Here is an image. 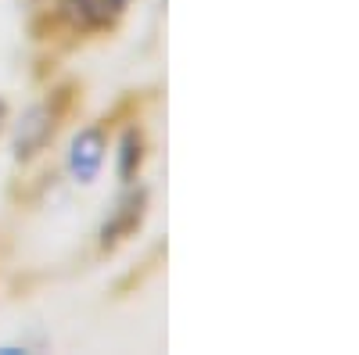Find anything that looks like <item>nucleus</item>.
<instances>
[{"label": "nucleus", "instance_id": "nucleus-4", "mask_svg": "<svg viewBox=\"0 0 359 355\" xmlns=\"http://www.w3.org/2000/svg\"><path fill=\"white\" fill-rule=\"evenodd\" d=\"M140 212H144V194H126L123 201H118V209H115V216L104 223V244L108 241H118V237H126L137 223H140Z\"/></svg>", "mask_w": 359, "mask_h": 355}, {"label": "nucleus", "instance_id": "nucleus-6", "mask_svg": "<svg viewBox=\"0 0 359 355\" xmlns=\"http://www.w3.org/2000/svg\"><path fill=\"white\" fill-rule=\"evenodd\" d=\"M4 118H8V108H4V101H0V126H4Z\"/></svg>", "mask_w": 359, "mask_h": 355}, {"label": "nucleus", "instance_id": "nucleus-1", "mask_svg": "<svg viewBox=\"0 0 359 355\" xmlns=\"http://www.w3.org/2000/svg\"><path fill=\"white\" fill-rule=\"evenodd\" d=\"M104 151H108V140L97 126L79 130L69 144V172L76 183H94L97 172L104 165Z\"/></svg>", "mask_w": 359, "mask_h": 355}, {"label": "nucleus", "instance_id": "nucleus-5", "mask_svg": "<svg viewBox=\"0 0 359 355\" xmlns=\"http://www.w3.org/2000/svg\"><path fill=\"white\" fill-rule=\"evenodd\" d=\"M140 158H144V144H140V137L130 130V133L123 137V151H118V176H123V180H130V176L137 172V165H140Z\"/></svg>", "mask_w": 359, "mask_h": 355}, {"label": "nucleus", "instance_id": "nucleus-2", "mask_svg": "<svg viewBox=\"0 0 359 355\" xmlns=\"http://www.w3.org/2000/svg\"><path fill=\"white\" fill-rule=\"evenodd\" d=\"M130 0H62V15L76 29H108L123 18Z\"/></svg>", "mask_w": 359, "mask_h": 355}, {"label": "nucleus", "instance_id": "nucleus-3", "mask_svg": "<svg viewBox=\"0 0 359 355\" xmlns=\"http://www.w3.org/2000/svg\"><path fill=\"white\" fill-rule=\"evenodd\" d=\"M47 137H50V115H47V108H33V111H29L22 123H18V137H15L18 158H22V155H33Z\"/></svg>", "mask_w": 359, "mask_h": 355}]
</instances>
